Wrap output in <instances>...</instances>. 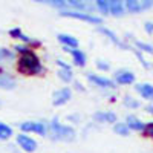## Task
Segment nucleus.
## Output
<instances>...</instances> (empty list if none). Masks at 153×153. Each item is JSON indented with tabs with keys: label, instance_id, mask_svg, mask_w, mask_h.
<instances>
[{
	"label": "nucleus",
	"instance_id": "21",
	"mask_svg": "<svg viewBox=\"0 0 153 153\" xmlns=\"http://www.w3.org/2000/svg\"><path fill=\"white\" fill-rule=\"evenodd\" d=\"M113 130L117 133H120V135H123V136L129 135V127H127V124H117L113 127Z\"/></svg>",
	"mask_w": 153,
	"mask_h": 153
},
{
	"label": "nucleus",
	"instance_id": "24",
	"mask_svg": "<svg viewBox=\"0 0 153 153\" xmlns=\"http://www.w3.org/2000/svg\"><path fill=\"white\" fill-rule=\"evenodd\" d=\"M136 45H138L139 48H143L144 51H147V52H152V54H153V48H152V46H149V45H144V43H139V42H136Z\"/></svg>",
	"mask_w": 153,
	"mask_h": 153
},
{
	"label": "nucleus",
	"instance_id": "25",
	"mask_svg": "<svg viewBox=\"0 0 153 153\" xmlns=\"http://www.w3.org/2000/svg\"><path fill=\"white\" fill-rule=\"evenodd\" d=\"M6 57H12V54L8 52L6 49H2V48H0V58H6Z\"/></svg>",
	"mask_w": 153,
	"mask_h": 153
},
{
	"label": "nucleus",
	"instance_id": "16",
	"mask_svg": "<svg viewBox=\"0 0 153 153\" xmlns=\"http://www.w3.org/2000/svg\"><path fill=\"white\" fill-rule=\"evenodd\" d=\"M109 3H110V14H113V16H123L124 5L120 2V0H113V2H109Z\"/></svg>",
	"mask_w": 153,
	"mask_h": 153
},
{
	"label": "nucleus",
	"instance_id": "6",
	"mask_svg": "<svg viewBox=\"0 0 153 153\" xmlns=\"http://www.w3.org/2000/svg\"><path fill=\"white\" fill-rule=\"evenodd\" d=\"M20 129L23 132H35L38 135H45L46 133V127L43 126V123H35V121H26L20 126Z\"/></svg>",
	"mask_w": 153,
	"mask_h": 153
},
{
	"label": "nucleus",
	"instance_id": "27",
	"mask_svg": "<svg viewBox=\"0 0 153 153\" xmlns=\"http://www.w3.org/2000/svg\"><path fill=\"white\" fill-rule=\"evenodd\" d=\"M126 98H127V100H126L127 104H130V106H133V107L138 106V103H136V101H133V100H130V97H126Z\"/></svg>",
	"mask_w": 153,
	"mask_h": 153
},
{
	"label": "nucleus",
	"instance_id": "17",
	"mask_svg": "<svg viewBox=\"0 0 153 153\" xmlns=\"http://www.w3.org/2000/svg\"><path fill=\"white\" fill-rule=\"evenodd\" d=\"M9 35H11V37H14V38H20V40L26 42V43H31V42H32L31 38L25 35V34H23V32H22L19 28H16V29H11V31H9Z\"/></svg>",
	"mask_w": 153,
	"mask_h": 153
},
{
	"label": "nucleus",
	"instance_id": "9",
	"mask_svg": "<svg viewBox=\"0 0 153 153\" xmlns=\"http://www.w3.org/2000/svg\"><path fill=\"white\" fill-rule=\"evenodd\" d=\"M87 78L91 80V81H94L95 84H98V86H101V87H115L113 86V81L112 80H109V78H104V76H98V75H92V74H89L87 75Z\"/></svg>",
	"mask_w": 153,
	"mask_h": 153
},
{
	"label": "nucleus",
	"instance_id": "22",
	"mask_svg": "<svg viewBox=\"0 0 153 153\" xmlns=\"http://www.w3.org/2000/svg\"><path fill=\"white\" fill-rule=\"evenodd\" d=\"M101 32H103V34H106V35H109V37H110V40H112V42H115V43H117L118 46H121V48H126V46H124V45H123V43L118 40V38L115 37V34H113L112 31H109V29H106V28H101Z\"/></svg>",
	"mask_w": 153,
	"mask_h": 153
},
{
	"label": "nucleus",
	"instance_id": "5",
	"mask_svg": "<svg viewBox=\"0 0 153 153\" xmlns=\"http://www.w3.org/2000/svg\"><path fill=\"white\" fill-rule=\"evenodd\" d=\"M17 143H19V146H20L25 152H34V150L37 149V143H35V139H32L31 136L25 135V133L17 135Z\"/></svg>",
	"mask_w": 153,
	"mask_h": 153
},
{
	"label": "nucleus",
	"instance_id": "1",
	"mask_svg": "<svg viewBox=\"0 0 153 153\" xmlns=\"http://www.w3.org/2000/svg\"><path fill=\"white\" fill-rule=\"evenodd\" d=\"M17 69L25 75H37V74L43 72V66L40 63V58H38L31 49L25 51V52L20 55Z\"/></svg>",
	"mask_w": 153,
	"mask_h": 153
},
{
	"label": "nucleus",
	"instance_id": "8",
	"mask_svg": "<svg viewBox=\"0 0 153 153\" xmlns=\"http://www.w3.org/2000/svg\"><path fill=\"white\" fill-rule=\"evenodd\" d=\"M65 49L69 51V52L72 54L74 63H75L76 66H84L86 65V55H84L83 51H80V49H71V48H65Z\"/></svg>",
	"mask_w": 153,
	"mask_h": 153
},
{
	"label": "nucleus",
	"instance_id": "3",
	"mask_svg": "<svg viewBox=\"0 0 153 153\" xmlns=\"http://www.w3.org/2000/svg\"><path fill=\"white\" fill-rule=\"evenodd\" d=\"M51 130L54 132V135H57V138H61V139H72L74 138V130L71 127H66V126H60L58 123H51Z\"/></svg>",
	"mask_w": 153,
	"mask_h": 153
},
{
	"label": "nucleus",
	"instance_id": "18",
	"mask_svg": "<svg viewBox=\"0 0 153 153\" xmlns=\"http://www.w3.org/2000/svg\"><path fill=\"white\" fill-rule=\"evenodd\" d=\"M11 135H12V129H11V127L0 123V139H8Z\"/></svg>",
	"mask_w": 153,
	"mask_h": 153
},
{
	"label": "nucleus",
	"instance_id": "26",
	"mask_svg": "<svg viewBox=\"0 0 153 153\" xmlns=\"http://www.w3.org/2000/svg\"><path fill=\"white\" fill-rule=\"evenodd\" d=\"M97 66H98L100 69H109V65H107V63H103L101 60H98V61H97Z\"/></svg>",
	"mask_w": 153,
	"mask_h": 153
},
{
	"label": "nucleus",
	"instance_id": "12",
	"mask_svg": "<svg viewBox=\"0 0 153 153\" xmlns=\"http://www.w3.org/2000/svg\"><path fill=\"white\" fill-rule=\"evenodd\" d=\"M136 91L141 94L144 98L147 100H153V86L149 84V83H144V84H136Z\"/></svg>",
	"mask_w": 153,
	"mask_h": 153
},
{
	"label": "nucleus",
	"instance_id": "13",
	"mask_svg": "<svg viewBox=\"0 0 153 153\" xmlns=\"http://www.w3.org/2000/svg\"><path fill=\"white\" fill-rule=\"evenodd\" d=\"M127 127L129 129H133V130H144L146 129V126L141 120H138L136 117H127Z\"/></svg>",
	"mask_w": 153,
	"mask_h": 153
},
{
	"label": "nucleus",
	"instance_id": "11",
	"mask_svg": "<svg viewBox=\"0 0 153 153\" xmlns=\"http://www.w3.org/2000/svg\"><path fill=\"white\" fill-rule=\"evenodd\" d=\"M115 78H117V83H120V84H130L135 81V75L132 72L124 71V72H118L115 75Z\"/></svg>",
	"mask_w": 153,
	"mask_h": 153
},
{
	"label": "nucleus",
	"instance_id": "10",
	"mask_svg": "<svg viewBox=\"0 0 153 153\" xmlns=\"http://www.w3.org/2000/svg\"><path fill=\"white\" fill-rule=\"evenodd\" d=\"M58 40L65 45V48H78V40L72 35H68V34H58Z\"/></svg>",
	"mask_w": 153,
	"mask_h": 153
},
{
	"label": "nucleus",
	"instance_id": "14",
	"mask_svg": "<svg viewBox=\"0 0 153 153\" xmlns=\"http://www.w3.org/2000/svg\"><path fill=\"white\" fill-rule=\"evenodd\" d=\"M0 87L2 89H14L16 87V80L6 74H0Z\"/></svg>",
	"mask_w": 153,
	"mask_h": 153
},
{
	"label": "nucleus",
	"instance_id": "4",
	"mask_svg": "<svg viewBox=\"0 0 153 153\" xmlns=\"http://www.w3.org/2000/svg\"><path fill=\"white\" fill-rule=\"evenodd\" d=\"M124 6L129 12H141V11L153 6V2H147V0H127Z\"/></svg>",
	"mask_w": 153,
	"mask_h": 153
},
{
	"label": "nucleus",
	"instance_id": "2",
	"mask_svg": "<svg viewBox=\"0 0 153 153\" xmlns=\"http://www.w3.org/2000/svg\"><path fill=\"white\" fill-rule=\"evenodd\" d=\"M60 14L63 17H72V19L83 20V22H87V23H95V25L103 23V20H101L100 17H95L92 14H86V12H80V11H61Z\"/></svg>",
	"mask_w": 153,
	"mask_h": 153
},
{
	"label": "nucleus",
	"instance_id": "19",
	"mask_svg": "<svg viewBox=\"0 0 153 153\" xmlns=\"http://www.w3.org/2000/svg\"><path fill=\"white\" fill-rule=\"evenodd\" d=\"M58 76H60L63 81L69 83L72 80V71L71 69H61V71H58Z\"/></svg>",
	"mask_w": 153,
	"mask_h": 153
},
{
	"label": "nucleus",
	"instance_id": "20",
	"mask_svg": "<svg viewBox=\"0 0 153 153\" xmlns=\"http://www.w3.org/2000/svg\"><path fill=\"white\" fill-rule=\"evenodd\" d=\"M97 6H98V9L103 12V14H109V12H110V3H109V2H104V0H98V2H97Z\"/></svg>",
	"mask_w": 153,
	"mask_h": 153
},
{
	"label": "nucleus",
	"instance_id": "28",
	"mask_svg": "<svg viewBox=\"0 0 153 153\" xmlns=\"http://www.w3.org/2000/svg\"><path fill=\"white\" fill-rule=\"evenodd\" d=\"M146 29H147V32H153V23H146Z\"/></svg>",
	"mask_w": 153,
	"mask_h": 153
},
{
	"label": "nucleus",
	"instance_id": "7",
	"mask_svg": "<svg viewBox=\"0 0 153 153\" xmlns=\"http://www.w3.org/2000/svg\"><path fill=\"white\" fill-rule=\"evenodd\" d=\"M71 89L69 87H63V89H60V91H57L55 94H54V100H52V103H54V106H61V104H65V103H68L69 101V98H71Z\"/></svg>",
	"mask_w": 153,
	"mask_h": 153
},
{
	"label": "nucleus",
	"instance_id": "15",
	"mask_svg": "<svg viewBox=\"0 0 153 153\" xmlns=\"http://www.w3.org/2000/svg\"><path fill=\"white\" fill-rule=\"evenodd\" d=\"M95 118L98 121H107V123H115L117 121V115L112 112H98L95 113Z\"/></svg>",
	"mask_w": 153,
	"mask_h": 153
},
{
	"label": "nucleus",
	"instance_id": "23",
	"mask_svg": "<svg viewBox=\"0 0 153 153\" xmlns=\"http://www.w3.org/2000/svg\"><path fill=\"white\" fill-rule=\"evenodd\" d=\"M144 133H146L147 136L153 138V123H149V124L146 126V129H144Z\"/></svg>",
	"mask_w": 153,
	"mask_h": 153
}]
</instances>
